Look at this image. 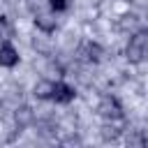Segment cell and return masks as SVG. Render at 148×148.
Returning a JSON list of instances; mask_svg holds the SVG:
<instances>
[{
	"label": "cell",
	"instance_id": "cell-4",
	"mask_svg": "<svg viewBox=\"0 0 148 148\" xmlns=\"http://www.w3.org/2000/svg\"><path fill=\"white\" fill-rule=\"evenodd\" d=\"M79 53H81L83 60H88V62H97V60L102 58V46H99L97 42H83Z\"/></svg>",
	"mask_w": 148,
	"mask_h": 148
},
{
	"label": "cell",
	"instance_id": "cell-8",
	"mask_svg": "<svg viewBox=\"0 0 148 148\" xmlns=\"http://www.w3.org/2000/svg\"><path fill=\"white\" fill-rule=\"evenodd\" d=\"M12 37V25L7 16H0V39H9Z\"/></svg>",
	"mask_w": 148,
	"mask_h": 148
},
{
	"label": "cell",
	"instance_id": "cell-3",
	"mask_svg": "<svg viewBox=\"0 0 148 148\" xmlns=\"http://www.w3.org/2000/svg\"><path fill=\"white\" fill-rule=\"evenodd\" d=\"M74 88L72 86H67V83H62V81H58V83H51V95H49V99H56V102H60V104H67V102H72L74 99Z\"/></svg>",
	"mask_w": 148,
	"mask_h": 148
},
{
	"label": "cell",
	"instance_id": "cell-9",
	"mask_svg": "<svg viewBox=\"0 0 148 148\" xmlns=\"http://www.w3.org/2000/svg\"><path fill=\"white\" fill-rule=\"evenodd\" d=\"M49 5H51L56 12H62V9L67 7V0H49Z\"/></svg>",
	"mask_w": 148,
	"mask_h": 148
},
{
	"label": "cell",
	"instance_id": "cell-7",
	"mask_svg": "<svg viewBox=\"0 0 148 148\" xmlns=\"http://www.w3.org/2000/svg\"><path fill=\"white\" fill-rule=\"evenodd\" d=\"M35 95H37L39 99H49V95H51V81L37 83V86H35Z\"/></svg>",
	"mask_w": 148,
	"mask_h": 148
},
{
	"label": "cell",
	"instance_id": "cell-10",
	"mask_svg": "<svg viewBox=\"0 0 148 148\" xmlns=\"http://www.w3.org/2000/svg\"><path fill=\"white\" fill-rule=\"evenodd\" d=\"M123 2H132V0H123Z\"/></svg>",
	"mask_w": 148,
	"mask_h": 148
},
{
	"label": "cell",
	"instance_id": "cell-1",
	"mask_svg": "<svg viewBox=\"0 0 148 148\" xmlns=\"http://www.w3.org/2000/svg\"><path fill=\"white\" fill-rule=\"evenodd\" d=\"M146 49H148V32L146 30H136L132 37H130V44H127V60L130 62H141L146 58Z\"/></svg>",
	"mask_w": 148,
	"mask_h": 148
},
{
	"label": "cell",
	"instance_id": "cell-6",
	"mask_svg": "<svg viewBox=\"0 0 148 148\" xmlns=\"http://www.w3.org/2000/svg\"><path fill=\"white\" fill-rule=\"evenodd\" d=\"M35 23H37V28H42L44 32L56 30V21H53V18H49V16H37V18H35Z\"/></svg>",
	"mask_w": 148,
	"mask_h": 148
},
{
	"label": "cell",
	"instance_id": "cell-2",
	"mask_svg": "<svg viewBox=\"0 0 148 148\" xmlns=\"http://www.w3.org/2000/svg\"><path fill=\"white\" fill-rule=\"evenodd\" d=\"M97 111H99V116L106 118V120H120V118H123V106H120V102H118L116 97H111V95H106V97L99 102Z\"/></svg>",
	"mask_w": 148,
	"mask_h": 148
},
{
	"label": "cell",
	"instance_id": "cell-5",
	"mask_svg": "<svg viewBox=\"0 0 148 148\" xmlns=\"http://www.w3.org/2000/svg\"><path fill=\"white\" fill-rule=\"evenodd\" d=\"M18 62V51L12 44H2L0 46V65L2 67H14Z\"/></svg>",
	"mask_w": 148,
	"mask_h": 148
}]
</instances>
